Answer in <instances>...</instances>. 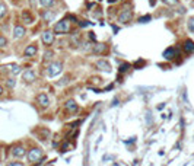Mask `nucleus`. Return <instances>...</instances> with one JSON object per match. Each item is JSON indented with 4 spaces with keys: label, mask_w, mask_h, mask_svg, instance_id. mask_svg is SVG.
I'll list each match as a JSON object with an SVG mask.
<instances>
[{
    "label": "nucleus",
    "mask_w": 194,
    "mask_h": 166,
    "mask_svg": "<svg viewBox=\"0 0 194 166\" xmlns=\"http://www.w3.org/2000/svg\"><path fill=\"white\" fill-rule=\"evenodd\" d=\"M23 35H25V28L22 25H16L15 29H13V38L19 39V38H22Z\"/></svg>",
    "instance_id": "8"
},
{
    "label": "nucleus",
    "mask_w": 194,
    "mask_h": 166,
    "mask_svg": "<svg viewBox=\"0 0 194 166\" xmlns=\"http://www.w3.org/2000/svg\"><path fill=\"white\" fill-rule=\"evenodd\" d=\"M37 102H38L39 106H42V108H47L48 104H50V102H48V96L45 93H39L38 96H37Z\"/></svg>",
    "instance_id": "9"
},
{
    "label": "nucleus",
    "mask_w": 194,
    "mask_h": 166,
    "mask_svg": "<svg viewBox=\"0 0 194 166\" xmlns=\"http://www.w3.org/2000/svg\"><path fill=\"white\" fill-rule=\"evenodd\" d=\"M19 72H21V67L18 66V64H10V73L13 76H16Z\"/></svg>",
    "instance_id": "20"
},
{
    "label": "nucleus",
    "mask_w": 194,
    "mask_h": 166,
    "mask_svg": "<svg viewBox=\"0 0 194 166\" xmlns=\"http://www.w3.org/2000/svg\"><path fill=\"white\" fill-rule=\"evenodd\" d=\"M127 69H128V64H121V67H120V72H127Z\"/></svg>",
    "instance_id": "28"
},
{
    "label": "nucleus",
    "mask_w": 194,
    "mask_h": 166,
    "mask_svg": "<svg viewBox=\"0 0 194 166\" xmlns=\"http://www.w3.org/2000/svg\"><path fill=\"white\" fill-rule=\"evenodd\" d=\"M64 106H66V111H69V112H75V111H78V104L75 102L73 99H69L64 104Z\"/></svg>",
    "instance_id": "12"
},
{
    "label": "nucleus",
    "mask_w": 194,
    "mask_h": 166,
    "mask_svg": "<svg viewBox=\"0 0 194 166\" xmlns=\"http://www.w3.org/2000/svg\"><path fill=\"white\" fill-rule=\"evenodd\" d=\"M37 51H38L37 45H35V44H31V45H28L26 48H25L23 54H25V57H34V55L37 54Z\"/></svg>",
    "instance_id": "10"
},
{
    "label": "nucleus",
    "mask_w": 194,
    "mask_h": 166,
    "mask_svg": "<svg viewBox=\"0 0 194 166\" xmlns=\"http://www.w3.org/2000/svg\"><path fill=\"white\" fill-rule=\"evenodd\" d=\"M6 13H7V6L3 2H0V18H3Z\"/></svg>",
    "instance_id": "19"
},
{
    "label": "nucleus",
    "mask_w": 194,
    "mask_h": 166,
    "mask_svg": "<svg viewBox=\"0 0 194 166\" xmlns=\"http://www.w3.org/2000/svg\"><path fill=\"white\" fill-rule=\"evenodd\" d=\"M69 22H67L66 19H63L60 22H57L54 25V34H66L69 32Z\"/></svg>",
    "instance_id": "3"
},
{
    "label": "nucleus",
    "mask_w": 194,
    "mask_h": 166,
    "mask_svg": "<svg viewBox=\"0 0 194 166\" xmlns=\"http://www.w3.org/2000/svg\"><path fill=\"white\" fill-rule=\"evenodd\" d=\"M39 3H41L42 7H51L54 5V0H39Z\"/></svg>",
    "instance_id": "18"
},
{
    "label": "nucleus",
    "mask_w": 194,
    "mask_h": 166,
    "mask_svg": "<svg viewBox=\"0 0 194 166\" xmlns=\"http://www.w3.org/2000/svg\"><path fill=\"white\" fill-rule=\"evenodd\" d=\"M188 29L191 32H194V16L188 19Z\"/></svg>",
    "instance_id": "23"
},
{
    "label": "nucleus",
    "mask_w": 194,
    "mask_h": 166,
    "mask_svg": "<svg viewBox=\"0 0 194 166\" xmlns=\"http://www.w3.org/2000/svg\"><path fill=\"white\" fill-rule=\"evenodd\" d=\"M54 16H55V15L53 13V12H50V10H44L42 13H41V18L44 19L45 22H51V21L54 19Z\"/></svg>",
    "instance_id": "16"
},
{
    "label": "nucleus",
    "mask_w": 194,
    "mask_h": 166,
    "mask_svg": "<svg viewBox=\"0 0 194 166\" xmlns=\"http://www.w3.org/2000/svg\"><path fill=\"white\" fill-rule=\"evenodd\" d=\"M53 55H54V53H53V51H47V53L44 54V60L45 61L51 60V57H53Z\"/></svg>",
    "instance_id": "24"
},
{
    "label": "nucleus",
    "mask_w": 194,
    "mask_h": 166,
    "mask_svg": "<svg viewBox=\"0 0 194 166\" xmlns=\"http://www.w3.org/2000/svg\"><path fill=\"white\" fill-rule=\"evenodd\" d=\"M22 19H23V22L28 23V25H31V23L34 22V18H32V15H31V12L29 10H23L22 12Z\"/></svg>",
    "instance_id": "15"
},
{
    "label": "nucleus",
    "mask_w": 194,
    "mask_h": 166,
    "mask_svg": "<svg viewBox=\"0 0 194 166\" xmlns=\"http://www.w3.org/2000/svg\"><path fill=\"white\" fill-rule=\"evenodd\" d=\"M183 48H184V51L185 53H194V41H191V39H187L185 42H184V45H183Z\"/></svg>",
    "instance_id": "13"
},
{
    "label": "nucleus",
    "mask_w": 194,
    "mask_h": 166,
    "mask_svg": "<svg viewBox=\"0 0 194 166\" xmlns=\"http://www.w3.org/2000/svg\"><path fill=\"white\" fill-rule=\"evenodd\" d=\"M108 2H110V3H115L117 0H108Z\"/></svg>",
    "instance_id": "30"
},
{
    "label": "nucleus",
    "mask_w": 194,
    "mask_h": 166,
    "mask_svg": "<svg viewBox=\"0 0 194 166\" xmlns=\"http://www.w3.org/2000/svg\"><path fill=\"white\" fill-rule=\"evenodd\" d=\"M72 42L75 45H80V37H79L78 34H73L72 35Z\"/></svg>",
    "instance_id": "21"
},
{
    "label": "nucleus",
    "mask_w": 194,
    "mask_h": 166,
    "mask_svg": "<svg viewBox=\"0 0 194 166\" xmlns=\"http://www.w3.org/2000/svg\"><path fill=\"white\" fill-rule=\"evenodd\" d=\"M96 67H98L99 70H104V72H107V73L111 72V66L107 60H98L96 61Z\"/></svg>",
    "instance_id": "7"
},
{
    "label": "nucleus",
    "mask_w": 194,
    "mask_h": 166,
    "mask_svg": "<svg viewBox=\"0 0 194 166\" xmlns=\"http://www.w3.org/2000/svg\"><path fill=\"white\" fill-rule=\"evenodd\" d=\"M42 150L39 149H32L29 150V153H28V160L31 162V163H37V162H39L41 159H42Z\"/></svg>",
    "instance_id": "1"
},
{
    "label": "nucleus",
    "mask_w": 194,
    "mask_h": 166,
    "mask_svg": "<svg viewBox=\"0 0 194 166\" xmlns=\"http://www.w3.org/2000/svg\"><path fill=\"white\" fill-rule=\"evenodd\" d=\"M7 166H23V165L21 163V162H10Z\"/></svg>",
    "instance_id": "29"
},
{
    "label": "nucleus",
    "mask_w": 194,
    "mask_h": 166,
    "mask_svg": "<svg viewBox=\"0 0 194 166\" xmlns=\"http://www.w3.org/2000/svg\"><path fill=\"white\" fill-rule=\"evenodd\" d=\"M105 51H107V45L105 44L94 45V53H95V54H101V53H105Z\"/></svg>",
    "instance_id": "17"
},
{
    "label": "nucleus",
    "mask_w": 194,
    "mask_h": 166,
    "mask_svg": "<svg viewBox=\"0 0 194 166\" xmlns=\"http://www.w3.org/2000/svg\"><path fill=\"white\" fill-rule=\"evenodd\" d=\"M41 39H42L44 45H51L54 42V32L45 31V32H42V35H41Z\"/></svg>",
    "instance_id": "5"
},
{
    "label": "nucleus",
    "mask_w": 194,
    "mask_h": 166,
    "mask_svg": "<svg viewBox=\"0 0 194 166\" xmlns=\"http://www.w3.org/2000/svg\"><path fill=\"white\" fill-rule=\"evenodd\" d=\"M22 79H23V82H26V83H32L34 80H35V73L31 70V69H28V70H25L22 74Z\"/></svg>",
    "instance_id": "6"
},
{
    "label": "nucleus",
    "mask_w": 194,
    "mask_h": 166,
    "mask_svg": "<svg viewBox=\"0 0 194 166\" xmlns=\"http://www.w3.org/2000/svg\"><path fill=\"white\" fill-rule=\"evenodd\" d=\"M165 5H168V6H175V5H178V0H162Z\"/></svg>",
    "instance_id": "22"
},
{
    "label": "nucleus",
    "mask_w": 194,
    "mask_h": 166,
    "mask_svg": "<svg viewBox=\"0 0 194 166\" xmlns=\"http://www.w3.org/2000/svg\"><path fill=\"white\" fill-rule=\"evenodd\" d=\"M61 70H63V64H61L60 61H55V63H53L50 66V69H48V76L50 77H54L57 74H60Z\"/></svg>",
    "instance_id": "4"
},
{
    "label": "nucleus",
    "mask_w": 194,
    "mask_h": 166,
    "mask_svg": "<svg viewBox=\"0 0 194 166\" xmlns=\"http://www.w3.org/2000/svg\"><path fill=\"white\" fill-rule=\"evenodd\" d=\"M149 21H150V16H149V15H146V16H143V18H140V19H139V22H142V23L149 22Z\"/></svg>",
    "instance_id": "25"
},
{
    "label": "nucleus",
    "mask_w": 194,
    "mask_h": 166,
    "mask_svg": "<svg viewBox=\"0 0 194 166\" xmlns=\"http://www.w3.org/2000/svg\"><path fill=\"white\" fill-rule=\"evenodd\" d=\"M7 45V39L5 37H0V47H6Z\"/></svg>",
    "instance_id": "26"
},
{
    "label": "nucleus",
    "mask_w": 194,
    "mask_h": 166,
    "mask_svg": "<svg viewBox=\"0 0 194 166\" xmlns=\"http://www.w3.org/2000/svg\"><path fill=\"white\" fill-rule=\"evenodd\" d=\"M133 18V12L130 9H121V12L118 13V22L120 23H127L131 21Z\"/></svg>",
    "instance_id": "2"
},
{
    "label": "nucleus",
    "mask_w": 194,
    "mask_h": 166,
    "mask_svg": "<svg viewBox=\"0 0 194 166\" xmlns=\"http://www.w3.org/2000/svg\"><path fill=\"white\" fill-rule=\"evenodd\" d=\"M47 166H54V165H51V163H50V165H47Z\"/></svg>",
    "instance_id": "32"
},
{
    "label": "nucleus",
    "mask_w": 194,
    "mask_h": 166,
    "mask_svg": "<svg viewBox=\"0 0 194 166\" xmlns=\"http://www.w3.org/2000/svg\"><path fill=\"white\" fill-rule=\"evenodd\" d=\"M12 155L15 156V157H23L25 156V149L21 147V146H16V147H13V150H12Z\"/></svg>",
    "instance_id": "14"
},
{
    "label": "nucleus",
    "mask_w": 194,
    "mask_h": 166,
    "mask_svg": "<svg viewBox=\"0 0 194 166\" xmlns=\"http://www.w3.org/2000/svg\"><path fill=\"white\" fill-rule=\"evenodd\" d=\"M15 79H7V86H9V88H13V86H15Z\"/></svg>",
    "instance_id": "27"
},
{
    "label": "nucleus",
    "mask_w": 194,
    "mask_h": 166,
    "mask_svg": "<svg viewBox=\"0 0 194 166\" xmlns=\"http://www.w3.org/2000/svg\"><path fill=\"white\" fill-rule=\"evenodd\" d=\"M178 51L174 48V47H169V48H166L165 51H164V57H165L166 60H171V58H174V57H177Z\"/></svg>",
    "instance_id": "11"
},
{
    "label": "nucleus",
    "mask_w": 194,
    "mask_h": 166,
    "mask_svg": "<svg viewBox=\"0 0 194 166\" xmlns=\"http://www.w3.org/2000/svg\"><path fill=\"white\" fill-rule=\"evenodd\" d=\"M3 93V88H2V86H0V95Z\"/></svg>",
    "instance_id": "31"
}]
</instances>
